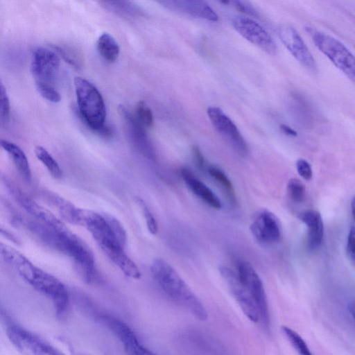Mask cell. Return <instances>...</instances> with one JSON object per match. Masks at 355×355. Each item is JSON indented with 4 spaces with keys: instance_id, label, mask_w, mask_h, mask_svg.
Instances as JSON below:
<instances>
[{
    "instance_id": "f1b7e54d",
    "label": "cell",
    "mask_w": 355,
    "mask_h": 355,
    "mask_svg": "<svg viewBox=\"0 0 355 355\" xmlns=\"http://www.w3.org/2000/svg\"><path fill=\"white\" fill-rule=\"evenodd\" d=\"M135 117L144 128H150L153 125V115L150 107L142 101L137 103L135 108Z\"/></svg>"
},
{
    "instance_id": "cb8c5ba5",
    "label": "cell",
    "mask_w": 355,
    "mask_h": 355,
    "mask_svg": "<svg viewBox=\"0 0 355 355\" xmlns=\"http://www.w3.org/2000/svg\"><path fill=\"white\" fill-rule=\"evenodd\" d=\"M100 3L105 9L125 18H134L141 14L139 8L130 1H103Z\"/></svg>"
},
{
    "instance_id": "d4e9b609",
    "label": "cell",
    "mask_w": 355,
    "mask_h": 355,
    "mask_svg": "<svg viewBox=\"0 0 355 355\" xmlns=\"http://www.w3.org/2000/svg\"><path fill=\"white\" fill-rule=\"evenodd\" d=\"M34 152L36 157L46 167L52 177L60 179L62 176V170L55 159L41 146L35 147Z\"/></svg>"
},
{
    "instance_id": "44dd1931",
    "label": "cell",
    "mask_w": 355,
    "mask_h": 355,
    "mask_svg": "<svg viewBox=\"0 0 355 355\" xmlns=\"http://www.w3.org/2000/svg\"><path fill=\"white\" fill-rule=\"evenodd\" d=\"M1 146L11 157L21 177L26 182H30L32 180V173L28 159L24 150L16 144L6 139L1 140Z\"/></svg>"
},
{
    "instance_id": "6da1fadb",
    "label": "cell",
    "mask_w": 355,
    "mask_h": 355,
    "mask_svg": "<svg viewBox=\"0 0 355 355\" xmlns=\"http://www.w3.org/2000/svg\"><path fill=\"white\" fill-rule=\"evenodd\" d=\"M16 227H20L47 247L71 259L87 283L96 277L94 255L89 246L66 225L55 228L34 218L15 215L11 218Z\"/></svg>"
},
{
    "instance_id": "d590c367",
    "label": "cell",
    "mask_w": 355,
    "mask_h": 355,
    "mask_svg": "<svg viewBox=\"0 0 355 355\" xmlns=\"http://www.w3.org/2000/svg\"><path fill=\"white\" fill-rule=\"evenodd\" d=\"M224 3L232 4L235 8L240 12L250 15L252 16H257V12L255 9L248 2L244 1H223Z\"/></svg>"
},
{
    "instance_id": "52a82bcc",
    "label": "cell",
    "mask_w": 355,
    "mask_h": 355,
    "mask_svg": "<svg viewBox=\"0 0 355 355\" xmlns=\"http://www.w3.org/2000/svg\"><path fill=\"white\" fill-rule=\"evenodd\" d=\"M6 331L9 341L22 355H65L38 336L17 324H8Z\"/></svg>"
},
{
    "instance_id": "2e32d148",
    "label": "cell",
    "mask_w": 355,
    "mask_h": 355,
    "mask_svg": "<svg viewBox=\"0 0 355 355\" xmlns=\"http://www.w3.org/2000/svg\"><path fill=\"white\" fill-rule=\"evenodd\" d=\"M250 228L254 238L262 244L276 243L282 236L280 223L277 216L268 210L260 211Z\"/></svg>"
},
{
    "instance_id": "e0dca14e",
    "label": "cell",
    "mask_w": 355,
    "mask_h": 355,
    "mask_svg": "<svg viewBox=\"0 0 355 355\" xmlns=\"http://www.w3.org/2000/svg\"><path fill=\"white\" fill-rule=\"evenodd\" d=\"M117 110L125 121L128 134L135 147L144 156L149 159H154L155 157V149L146 132L145 128L137 121L135 116L124 105H119Z\"/></svg>"
},
{
    "instance_id": "5bb4252c",
    "label": "cell",
    "mask_w": 355,
    "mask_h": 355,
    "mask_svg": "<svg viewBox=\"0 0 355 355\" xmlns=\"http://www.w3.org/2000/svg\"><path fill=\"white\" fill-rule=\"evenodd\" d=\"M280 40L293 57L305 68L312 72H316V62L298 32L288 24L281 25L279 28Z\"/></svg>"
},
{
    "instance_id": "f546056e",
    "label": "cell",
    "mask_w": 355,
    "mask_h": 355,
    "mask_svg": "<svg viewBox=\"0 0 355 355\" xmlns=\"http://www.w3.org/2000/svg\"><path fill=\"white\" fill-rule=\"evenodd\" d=\"M289 198L295 202H302L306 196V189L304 184L297 178L291 179L287 184Z\"/></svg>"
},
{
    "instance_id": "74e56055",
    "label": "cell",
    "mask_w": 355,
    "mask_h": 355,
    "mask_svg": "<svg viewBox=\"0 0 355 355\" xmlns=\"http://www.w3.org/2000/svg\"><path fill=\"white\" fill-rule=\"evenodd\" d=\"M348 310L354 322H355V300L351 301L348 305Z\"/></svg>"
},
{
    "instance_id": "277c9868",
    "label": "cell",
    "mask_w": 355,
    "mask_h": 355,
    "mask_svg": "<svg viewBox=\"0 0 355 355\" xmlns=\"http://www.w3.org/2000/svg\"><path fill=\"white\" fill-rule=\"evenodd\" d=\"M150 272L160 288L171 300L199 320L207 319L208 313L203 304L168 263L155 259L151 263Z\"/></svg>"
},
{
    "instance_id": "4fadbf2b",
    "label": "cell",
    "mask_w": 355,
    "mask_h": 355,
    "mask_svg": "<svg viewBox=\"0 0 355 355\" xmlns=\"http://www.w3.org/2000/svg\"><path fill=\"white\" fill-rule=\"evenodd\" d=\"M234 29L245 39L269 54H275L276 44L270 34L257 22L243 16L232 20Z\"/></svg>"
},
{
    "instance_id": "f35d334b",
    "label": "cell",
    "mask_w": 355,
    "mask_h": 355,
    "mask_svg": "<svg viewBox=\"0 0 355 355\" xmlns=\"http://www.w3.org/2000/svg\"><path fill=\"white\" fill-rule=\"evenodd\" d=\"M281 129L282 130V131L284 133H286L288 135H292V136L296 135V132L294 130H293L291 128H290L289 127H288L285 125H282Z\"/></svg>"
},
{
    "instance_id": "83f0119b",
    "label": "cell",
    "mask_w": 355,
    "mask_h": 355,
    "mask_svg": "<svg viewBox=\"0 0 355 355\" xmlns=\"http://www.w3.org/2000/svg\"><path fill=\"white\" fill-rule=\"evenodd\" d=\"M51 47L60 57L73 67L77 69L82 67V61L79 55L71 48L58 44H53Z\"/></svg>"
},
{
    "instance_id": "30bf717a",
    "label": "cell",
    "mask_w": 355,
    "mask_h": 355,
    "mask_svg": "<svg viewBox=\"0 0 355 355\" xmlns=\"http://www.w3.org/2000/svg\"><path fill=\"white\" fill-rule=\"evenodd\" d=\"M6 188L18 205L24 209L33 218L37 221L55 228L65 226L51 211L44 207L26 193L21 191L16 184L7 177L3 178Z\"/></svg>"
},
{
    "instance_id": "7a4b0ae2",
    "label": "cell",
    "mask_w": 355,
    "mask_h": 355,
    "mask_svg": "<svg viewBox=\"0 0 355 355\" xmlns=\"http://www.w3.org/2000/svg\"><path fill=\"white\" fill-rule=\"evenodd\" d=\"M80 225L86 227L105 256L125 276L140 278L139 268L125 251L127 233L118 219L105 213L81 209Z\"/></svg>"
},
{
    "instance_id": "ffe728a7",
    "label": "cell",
    "mask_w": 355,
    "mask_h": 355,
    "mask_svg": "<svg viewBox=\"0 0 355 355\" xmlns=\"http://www.w3.org/2000/svg\"><path fill=\"white\" fill-rule=\"evenodd\" d=\"M299 218L307 227L308 245L310 250L320 248L324 237V225L320 214L313 209L300 214Z\"/></svg>"
},
{
    "instance_id": "5b68a950",
    "label": "cell",
    "mask_w": 355,
    "mask_h": 355,
    "mask_svg": "<svg viewBox=\"0 0 355 355\" xmlns=\"http://www.w3.org/2000/svg\"><path fill=\"white\" fill-rule=\"evenodd\" d=\"M77 105L83 121L94 133L105 125L106 107L98 89L82 77L74 78Z\"/></svg>"
},
{
    "instance_id": "d6986e66",
    "label": "cell",
    "mask_w": 355,
    "mask_h": 355,
    "mask_svg": "<svg viewBox=\"0 0 355 355\" xmlns=\"http://www.w3.org/2000/svg\"><path fill=\"white\" fill-rule=\"evenodd\" d=\"M181 175L188 188L205 203L214 209H221L222 204L218 197L189 168H182Z\"/></svg>"
},
{
    "instance_id": "ac0fdd59",
    "label": "cell",
    "mask_w": 355,
    "mask_h": 355,
    "mask_svg": "<svg viewBox=\"0 0 355 355\" xmlns=\"http://www.w3.org/2000/svg\"><path fill=\"white\" fill-rule=\"evenodd\" d=\"M168 8L178 10L195 17L211 21L218 20L214 10L204 1L198 0H169L159 1Z\"/></svg>"
},
{
    "instance_id": "7402d4cb",
    "label": "cell",
    "mask_w": 355,
    "mask_h": 355,
    "mask_svg": "<svg viewBox=\"0 0 355 355\" xmlns=\"http://www.w3.org/2000/svg\"><path fill=\"white\" fill-rule=\"evenodd\" d=\"M48 197L50 199V202L56 207L63 220L71 224H80L81 208L77 207L73 203L55 194L50 193V196Z\"/></svg>"
},
{
    "instance_id": "1f68e13d",
    "label": "cell",
    "mask_w": 355,
    "mask_h": 355,
    "mask_svg": "<svg viewBox=\"0 0 355 355\" xmlns=\"http://www.w3.org/2000/svg\"><path fill=\"white\" fill-rule=\"evenodd\" d=\"M138 203L142 209L148 231L152 234H156L158 231V225L155 218L143 200L138 198Z\"/></svg>"
},
{
    "instance_id": "8d00e7d4",
    "label": "cell",
    "mask_w": 355,
    "mask_h": 355,
    "mask_svg": "<svg viewBox=\"0 0 355 355\" xmlns=\"http://www.w3.org/2000/svg\"><path fill=\"white\" fill-rule=\"evenodd\" d=\"M193 156L195 163L198 168L200 169H204L205 166V161L204 157L198 146H193L192 148Z\"/></svg>"
},
{
    "instance_id": "60d3db41",
    "label": "cell",
    "mask_w": 355,
    "mask_h": 355,
    "mask_svg": "<svg viewBox=\"0 0 355 355\" xmlns=\"http://www.w3.org/2000/svg\"><path fill=\"white\" fill-rule=\"evenodd\" d=\"M81 355H85V354H81Z\"/></svg>"
},
{
    "instance_id": "9a60e30c",
    "label": "cell",
    "mask_w": 355,
    "mask_h": 355,
    "mask_svg": "<svg viewBox=\"0 0 355 355\" xmlns=\"http://www.w3.org/2000/svg\"><path fill=\"white\" fill-rule=\"evenodd\" d=\"M207 113L216 130L230 142L240 155H246V143L231 119L220 108L215 106L208 107Z\"/></svg>"
},
{
    "instance_id": "4316f807",
    "label": "cell",
    "mask_w": 355,
    "mask_h": 355,
    "mask_svg": "<svg viewBox=\"0 0 355 355\" xmlns=\"http://www.w3.org/2000/svg\"><path fill=\"white\" fill-rule=\"evenodd\" d=\"M207 171L210 176L223 188L230 200L234 202L235 193L233 184L223 171L215 166H209Z\"/></svg>"
},
{
    "instance_id": "d6a6232c",
    "label": "cell",
    "mask_w": 355,
    "mask_h": 355,
    "mask_svg": "<svg viewBox=\"0 0 355 355\" xmlns=\"http://www.w3.org/2000/svg\"><path fill=\"white\" fill-rule=\"evenodd\" d=\"M1 92V120L3 123H6L10 119V105L7 91L3 83L0 84Z\"/></svg>"
},
{
    "instance_id": "9c48e42d",
    "label": "cell",
    "mask_w": 355,
    "mask_h": 355,
    "mask_svg": "<svg viewBox=\"0 0 355 355\" xmlns=\"http://www.w3.org/2000/svg\"><path fill=\"white\" fill-rule=\"evenodd\" d=\"M236 274L240 282L253 297L260 313L261 320L266 324L269 322V310L267 296L259 275L249 262L238 263Z\"/></svg>"
},
{
    "instance_id": "8992f818",
    "label": "cell",
    "mask_w": 355,
    "mask_h": 355,
    "mask_svg": "<svg viewBox=\"0 0 355 355\" xmlns=\"http://www.w3.org/2000/svg\"><path fill=\"white\" fill-rule=\"evenodd\" d=\"M315 46L350 80L355 83V55L339 40L331 35L307 27Z\"/></svg>"
},
{
    "instance_id": "ab89813d",
    "label": "cell",
    "mask_w": 355,
    "mask_h": 355,
    "mask_svg": "<svg viewBox=\"0 0 355 355\" xmlns=\"http://www.w3.org/2000/svg\"><path fill=\"white\" fill-rule=\"evenodd\" d=\"M351 208H352V215L353 217V219L355 221V196L353 198L351 203Z\"/></svg>"
},
{
    "instance_id": "4dcf8cb0",
    "label": "cell",
    "mask_w": 355,
    "mask_h": 355,
    "mask_svg": "<svg viewBox=\"0 0 355 355\" xmlns=\"http://www.w3.org/2000/svg\"><path fill=\"white\" fill-rule=\"evenodd\" d=\"M35 86L37 90L43 98L53 103H58L60 101V94L55 89L54 85L43 83H35Z\"/></svg>"
},
{
    "instance_id": "836d02e7",
    "label": "cell",
    "mask_w": 355,
    "mask_h": 355,
    "mask_svg": "<svg viewBox=\"0 0 355 355\" xmlns=\"http://www.w3.org/2000/svg\"><path fill=\"white\" fill-rule=\"evenodd\" d=\"M347 254L350 262L355 267V226H352L349 232Z\"/></svg>"
},
{
    "instance_id": "3957f363",
    "label": "cell",
    "mask_w": 355,
    "mask_h": 355,
    "mask_svg": "<svg viewBox=\"0 0 355 355\" xmlns=\"http://www.w3.org/2000/svg\"><path fill=\"white\" fill-rule=\"evenodd\" d=\"M1 256L6 263L35 291L53 304L58 315H63L69 306V294L57 277L33 263L26 257L10 245L1 243Z\"/></svg>"
},
{
    "instance_id": "7c38bea8",
    "label": "cell",
    "mask_w": 355,
    "mask_h": 355,
    "mask_svg": "<svg viewBox=\"0 0 355 355\" xmlns=\"http://www.w3.org/2000/svg\"><path fill=\"white\" fill-rule=\"evenodd\" d=\"M101 320L119 340L127 355H157L143 345L134 331L122 320L105 314L101 315Z\"/></svg>"
},
{
    "instance_id": "e575fe53",
    "label": "cell",
    "mask_w": 355,
    "mask_h": 355,
    "mask_svg": "<svg viewBox=\"0 0 355 355\" xmlns=\"http://www.w3.org/2000/svg\"><path fill=\"white\" fill-rule=\"evenodd\" d=\"M296 168L299 175L304 180H309L312 178V168L306 160L304 159H298L296 162Z\"/></svg>"
},
{
    "instance_id": "ba28073f",
    "label": "cell",
    "mask_w": 355,
    "mask_h": 355,
    "mask_svg": "<svg viewBox=\"0 0 355 355\" xmlns=\"http://www.w3.org/2000/svg\"><path fill=\"white\" fill-rule=\"evenodd\" d=\"M60 56L45 47L34 49L31 55V71L35 83L53 85L60 71Z\"/></svg>"
},
{
    "instance_id": "8fae6325",
    "label": "cell",
    "mask_w": 355,
    "mask_h": 355,
    "mask_svg": "<svg viewBox=\"0 0 355 355\" xmlns=\"http://www.w3.org/2000/svg\"><path fill=\"white\" fill-rule=\"evenodd\" d=\"M219 271L244 314L253 322L261 320L259 309L250 293L240 282L236 272L224 266H220Z\"/></svg>"
},
{
    "instance_id": "603a6c76",
    "label": "cell",
    "mask_w": 355,
    "mask_h": 355,
    "mask_svg": "<svg viewBox=\"0 0 355 355\" xmlns=\"http://www.w3.org/2000/svg\"><path fill=\"white\" fill-rule=\"evenodd\" d=\"M96 47L98 53L107 62H114L119 57V45L115 38L109 33H103L98 37Z\"/></svg>"
},
{
    "instance_id": "484cf974",
    "label": "cell",
    "mask_w": 355,
    "mask_h": 355,
    "mask_svg": "<svg viewBox=\"0 0 355 355\" xmlns=\"http://www.w3.org/2000/svg\"><path fill=\"white\" fill-rule=\"evenodd\" d=\"M282 331L299 355H313L306 343L295 330L283 326Z\"/></svg>"
}]
</instances>
